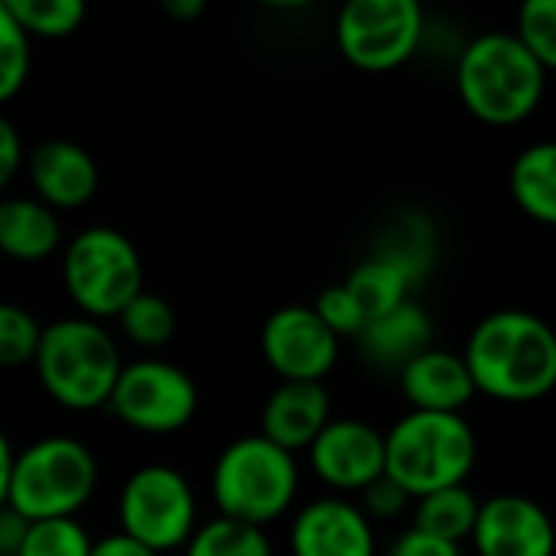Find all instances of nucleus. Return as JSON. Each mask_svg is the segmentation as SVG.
I'll return each mask as SVG.
<instances>
[{"instance_id": "nucleus-1", "label": "nucleus", "mask_w": 556, "mask_h": 556, "mask_svg": "<svg viewBox=\"0 0 556 556\" xmlns=\"http://www.w3.org/2000/svg\"><path fill=\"white\" fill-rule=\"evenodd\" d=\"M476 394L498 404H534L556 384L554 329L528 309H498L476 323L463 349Z\"/></svg>"}, {"instance_id": "nucleus-2", "label": "nucleus", "mask_w": 556, "mask_h": 556, "mask_svg": "<svg viewBox=\"0 0 556 556\" xmlns=\"http://www.w3.org/2000/svg\"><path fill=\"white\" fill-rule=\"evenodd\" d=\"M456 91L482 124L511 127L541 108L547 68L511 33H482L459 52Z\"/></svg>"}, {"instance_id": "nucleus-3", "label": "nucleus", "mask_w": 556, "mask_h": 556, "mask_svg": "<svg viewBox=\"0 0 556 556\" xmlns=\"http://www.w3.org/2000/svg\"><path fill=\"white\" fill-rule=\"evenodd\" d=\"M33 368L42 391L59 407L88 414L108 407L124 358L101 323H91L85 316H65L42 326Z\"/></svg>"}, {"instance_id": "nucleus-4", "label": "nucleus", "mask_w": 556, "mask_h": 556, "mask_svg": "<svg viewBox=\"0 0 556 556\" xmlns=\"http://www.w3.org/2000/svg\"><path fill=\"white\" fill-rule=\"evenodd\" d=\"M479 463V437L463 414H404L384 433V476L414 502L466 485Z\"/></svg>"}, {"instance_id": "nucleus-5", "label": "nucleus", "mask_w": 556, "mask_h": 556, "mask_svg": "<svg viewBox=\"0 0 556 556\" xmlns=\"http://www.w3.org/2000/svg\"><path fill=\"white\" fill-rule=\"evenodd\" d=\"M300 495L296 456L261 433L231 440L212 466V502L218 518L267 528L290 515Z\"/></svg>"}, {"instance_id": "nucleus-6", "label": "nucleus", "mask_w": 556, "mask_h": 556, "mask_svg": "<svg viewBox=\"0 0 556 556\" xmlns=\"http://www.w3.org/2000/svg\"><path fill=\"white\" fill-rule=\"evenodd\" d=\"M98 492V459L88 443L55 433L13 456L7 508L23 521L75 518Z\"/></svg>"}, {"instance_id": "nucleus-7", "label": "nucleus", "mask_w": 556, "mask_h": 556, "mask_svg": "<svg viewBox=\"0 0 556 556\" xmlns=\"http://www.w3.org/2000/svg\"><path fill=\"white\" fill-rule=\"evenodd\" d=\"M62 283L75 309L104 326L108 319H117V313L143 290L140 251L111 225L81 228L65 241Z\"/></svg>"}, {"instance_id": "nucleus-8", "label": "nucleus", "mask_w": 556, "mask_h": 556, "mask_svg": "<svg viewBox=\"0 0 556 556\" xmlns=\"http://www.w3.org/2000/svg\"><path fill=\"white\" fill-rule=\"evenodd\" d=\"M121 534L134 538L156 556L182 551L199 528V502L189 479L166 466L150 463L127 476L117 495Z\"/></svg>"}, {"instance_id": "nucleus-9", "label": "nucleus", "mask_w": 556, "mask_h": 556, "mask_svg": "<svg viewBox=\"0 0 556 556\" xmlns=\"http://www.w3.org/2000/svg\"><path fill=\"white\" fill-rule=\"evenodd\" d=\"M108 410L130 430L169 437L186 430L199 410V384L189 371L163 358L124 362Z\"/></svg>"}, {"instance_id": "nucleus-10", "label": "nucleus", "mask_w": 556, "mask_h": 556, "mask_svg": "<svg viewBox=\"0 0 556 556\" xmlns=\"http://www.w3.org/2000/svg\"><path fill=\"white\" fill-rule=\"evenodd\" d=\"M424 33L417 0H352L336 16V46L362 72H391L410 62Z\"/></svg>"}, {"instance_id": "nucleus-11", "label": "nucleus", "mask_w": 556, "mask_h": 556, "mask_svg": "<svg viewBox=\"0 0 556 556\" xmlns=\"http://www.w3.org/2000/svg\"><path fill=\"white\" fill-rule=\"evenodd\" d=\"M261 355L280 381L323 384L339 362V339L319 323L313 306H280L261 326Z\"/></svg>"}, {"instance_id": "nucleus-12", "label": "nucleus", "mask_w": 556, "mask_h": 556, "mask_svg": "<svg viewBox=\"0 0 556 556\" xmlns=\"http://www.w3.org/2000/svg\"><path fill=\"white\" fill-rule=\"evenodd\" d=\"M313 476L332 492H362L384 476V433L358 417H332L306 450Z\"/></svg>"}, {"instance_id": "nucleus-13", "label": "nucleus", "mask_w": 556, "mask_h": 556, "mask_svg": "<svg viewBox=\"0 0 556 556\" xmlns=\"http://www.w3.org/2000/svg\"><path fill=\"white\" fill-rule=\"evenodd\" d=\"M469 541L476 556H554V525L534 498L502 492L479 502Z\"/></svg>"}, {"instance_id": "nucleus-14", "label": "nucleus", "mask_w": 556, "mask_h": 556, "mask_svg": "<svg viewBox=\"0 0 556 556\" xmlns=\"http://www.w3.org/2000/svg\"><path fill=\"white\" fill-rule=\"evenodd\" d=\"M290 556H378V534L355 502L323 495L293 515Z\"/></svg>"}, {"instance_id": "nucleus-15", "label": "nucleus", "mask_w": 556, "mask_h": 556, "mask_svg": "<svg viewBox=\"0 0 556 556\" xmlns=\"http://www.w3.org/2000/svg\"><path fill=\"white\" fill-rule=\"evenodd\" d=\"M23 160H26L29 186L36 192L33 199H39L55 215L88 205L98 192L101 182L98 163L75 140H62V137L42 140Z\"/></svg>"}, {"instance_id": "nucleus-16", "label": "nucleus", "mask_w": 556, "mask_h": 556, "mask_svg": "<svg viewBox=\"0 0 556 556\" xmlns=\"http://www.w3.org/2000/svg\"><path fill=\"white\" fill-rule=\"evenodd\" d=\"M332 420V397L316 381H280L261 410V437L287 453H306Z\"/></svg>"}, {"instance_id": "nucleus-17", "label": "nucleus", "mask_w": 556, "mask_h": 556, "mask_svg": "<svg viewBox=\"0 0 556 556\" xmlns=\"http://www.w3.org/2000/svg\"><path fill=\"white\" fill-rule=\"evenodd\" d=\"M397 384L410 410L424 414H459L472 397V378L463 355L430 345L397 371Z\"/></svg>"}, {"instance_id": "nucleus-18", "label": "nucleus", "mask_w": 556, "mask_h": 556, "mask_svg": "<svg viewBox=\"0 0 556 556\" xmlns=\"http://www.w3.org/2000/svg\"><path fill=\"white\" fill-rule=\"evenodd\" d=\"M355 342L368 365L397 375L410 358H417L433 345V319L420 303L407 300L397 309L368 319L365 329L355 336Z\"/></svg>"}, {"instance_id": "nucleus-19", "label": "nucleus", "mask_w": 556, "mask_h": 556, "mask_svg": "<svg viewBox=\"0 0 556 556\" xmlns=\"http://www.w3.org/2000/svg\"><path fill=\"white\" fill-rule=\"evenodd\" d=\"M62 248V218L33 195L0 199V254L16 264H42Z\"/></svg>"}, {"instance_id": "nucleus-20", "label": "nucleus", "mask_w": 556, "mask_h": 556, "mask_svg": "<svg viewBox=\"0 0 556 556\" xmlns=\"http://www.w3.org/2000/svg\"><path fill=\"white\" fill-rule=\"evenodd\" d=\"M511 195L518 208L538 222H556V147L551 140L531 143L511 163Z\"/></svg>"}, {"instance_id": "nucleus-21", "label": "nucleus", "mask_w": 556, "mask_h": 556, "mask_svg": "<svg viewBox=\"0 0 556 556\" xmlns=\"http://www.w3.org/2000/svg\"><path fill=\"white\" fill-rule=\"evenodd\" d=\"M414 283H417V277L401 261H394L388 254H375V257L362 261L342 287L362 306L365 319H378V316L397 309L401 303H407Z\"/></svg>"}, {"instance_id": "nucleus-22", "label": "nucleus", "mask_w": 556, "mask_h": 556, "mask_svg": "<svg viewBox=\"0 0 556 556\" xmlns=\"http://www.w3.org/2000/svg\"><path fill=\"white\" fill-rule=\"evenodd\" d=\"M479 515V498L472 489L466 485H453V489H440L433 495H424L414 502V531L446 541V544H463L472 534Z\"/></svg>"}, {"instance_id": "nucleus-23", "label": "nucleus", "mask_w": 556, "mask_h": 556, "mask_svg": "<svg viewBox=\"0 0 556 556\" xmlns=\"http://www.w3.org/2000/svg\"><path fill=\"white\" fill-rule=\"evenodd\" d=\"M117 326H121V336L130 345L147 349V352H156V349H163V345L173 342V336H176V313H173V306L163 296L140 290L117 313Z\"/></svg>"}, {"instance_id": "nucleus-24", "label": "nucleus", "mask_w": 556, "mask_h": 556, "mask_svg": "<svg viewBox=\"0 0 556 556\" xmlns=\"http://www.w3.org/2000/svg\"><path fill=\"white\" fill-rule=\"evenodd\" d=\"M182 556H274V547L261 528H248L228 518L202 521L186 541Z\"/></svg>"}, {"instance_id": "nucleus-25", "label": "nucleus", "mask_w": 556, "mask_h": 556, "mask_svg": "<svg viewBox=\"0 0 556 556\" xmlns=\"http://www.w3.org/2000/svg\"><path fill=\"white\" fill-rule=\"evenodd\" d=\"M26 39H62L72 36L85 20L81 0H3Z\"/></svg>"}, {"instance_id": "nucleus-26", "label": "nucleus", "mask_w": 556, "mask_h": 556, "mask_svg": "<svg viewBox=\"0 0 556 556\" xmlns=\"http://www.w3.org/2000/svg\"><path fill=\"white\" fill-rule=\"evenodd\" d=\"M91 534L78 518H52L33 521L16 556H88Z\"/></svg>"}, {"instance_id": "nucleus-27", "label": "nucleus", "mask_w": 556, "mask_h": 556, "mask_svg": "<svg viewBox=\"0 0 556 556\" xmlns=\"http://www.w3.org/2000/svg\"><path fill=\"white\" fill-rule=\"evenodd\" d=\"M39 336H42V326L26 306L0 300V368L3 371L33 365Z\"/></svg>"}, {"instance_id": "nucleus-28", "label": "nucleus", "mask_w": 556, "mask_h": 556, "mask_svg": "<svg viewBox=\"0 0 556 556\" xmlns=\"http://www.w3.org/2000/svg\"><path fill=\"white\" fill-rule=\"evenodd\" d=\"M29 65H33L29 39L10 16L7 3L0 0V108L20 94V88L29 78Z\"/></svg>"}, {"instance_id": "nucleus-29", "label": "nucleus", "mask_w": 556, "mask_h": 556, "mask_svg": "<svg viewBox=\"0 0 556 556\" xmlns=\"http://www.w3.org/2000/svg\"><path fill=\"white\" fill-rule=\"evenodd\" d=\"M511 36L551 72L556 65V0H525Z\"/></svg>"}, {"instance_id": "nucleus-30", "label": "nucleus", "mask_w": 556, "mask_h": 556, "mask_svg": "<svg viewBox=\"0 0 556 556\" xmlns=\"http://www.w3.org/2000/svg\"><path fill=\"white\" fill-rule=\"evenodd\" d=\"M313 313L319 316V323L336 336V339H355L362 329H365V313H362V306L352 300V293L342 287V283H336V287H329V290H323L319 296H316V303H313Z\"/></svg>"}, {"instance_id": "nucleus-31", "label": "nucleus", "mask_w": 556, "mask_h": 556, "mask_svg": "<svg viewBox=\"0 0 556 556\" xmlns=\"http://www.w3.org/2000/svg\"><path fill=\"white\" fill-rule=\"evenodd\" d=\"M355 505H358V511L371 525H388V521H397L414 505V498L397 482H391L388 476H381V479H375L371 485H365L358 492V502Z\"/></svg>"}, {"instance_id": "nucleus-32", "label": "nucleus", "mask_w": 556, "mask_h": 556, "mask_svg": "<svg viewBox=\"0 0 556 556\" xmlns=\"http://www.w3.org/2000/svg\"><path fill=\"white\" fill-rule=\"evenodd\" d=\"M384 556H463V547L446 544V541H437V538H427V534L407 528V531H401L391 541V547H388Z\"/></svg>"}, {"instance_id": "nucleus-33", "label": "nucleus", "mask_w": 556, "mask_h": 556, "mask_svg": "<svg viewBox=\"0 0 556 556\" xmlns=\"http://www.w3.org/2000/svg\"><path fill=\"white\" fill-rule=\"evenodd\" d=\"M23 140H20V130L10 117L0 114V192L13 182V176L20 173L23 166Z\"/></svg>"}, {"instance_id": "nucleus-34", "label": "nucleus", "mask_w": 556, "mask_h": 556, "mask_svg": "<svg viewBox=\"0 0 556 556\" xmlns=\"http://www.w3.org/2000/svg\"><path fill=\"white\" fill-rule=\"evenodd\" d=\"M88 556H156L153 551H147L143 544H137L134 538L114 531V534H104L98 541H91V551Z\"/></svg>"}, {"instance_id": "nucleus-35", "label": "nucleus", "mask_w": 556, "mask_h": 556, "mask_svg": "<svg viewBox=\"0 0 556 556\" xmlns=\"http://www.w3.org/2000/svg\"><path fill=\"white\" fill-rule=\"evenodd\" d=\"M26 528L29 521H23L13 508H0V556H16L20 554V544L26 538Z\"/></svg>"}, {"instance_id": "nucleus-36", "label": "nucleus", "mask_w": 556, "mask_h": 556, "mask_svg": "<svg viewBox=\"0 0 556 556\" xmlns=\"http://www.w3.org/2000/svg\"><path fill=\"white\" fill-rule=\"evenodd\" d=\"M13 456H16V450H13L10 437L0 430V508L7 505V489H10V469H13Z\"/></svg>"}, {"instance_id": "nucleus-37", "label": "nucleus", "mask_w": 556, "mask_h": 556, "mask_svg": "<svg viewBox=\"0 0 556 556\" xmlns=\"http://www.w3.org/2000/svg\"><path fill=\"white\" fill-rule=\"evenodd\" d=\"M163 13L173 16V20H195V16L205 13V3L202 0H166Z\"/></svg>"}]
</instances>
